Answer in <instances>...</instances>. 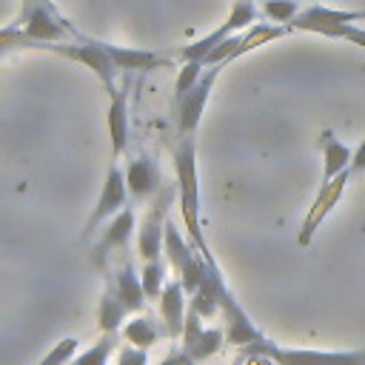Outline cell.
Listing matches in <instances>:
<instances>
[{"mask_svg":"<svg viewBox=\"0 0 365 365\" xmlns=\"http://www.w3.org/2000/svg\"><path fill=\"white\" fill-rule=\"evenodd\" d=\"M254 20H257V6H254V0H237V6L231 9L228 20H225L220 29H214L208 37H202V40L191 43L188 48H182V57H185V60H202L214 46H220L225 37H231V31L251 26Z\"/></svg>","mask_w":365,"mask_h":365,"instance_id":"cell-1","label":"cell"},{"mask_svg":"<svg viewBox=\"0 0 365 365\" xmlns=\"http://www.w3.org/2000/svg\"><path fill=\"white\" fill-rule=\"evenodd\" d=\"M354 20H365V11H336V9H325V6H311V9L299 11L291 20V29L314 31V34H325L328 37L334 26L354 23Z\"/></svg>","mask_w":365,"mask_h":365,"instance_id":"cell-2","label":"cell"},{"mask_svg":"<svg viewBox=\"0 0 365 365\" xmlns=\"http://www.w3.org/2000/svg\"><path fill=\"white\" fill-rule=\"evenodd\" d=\"M348 174H351V171H339L334 180L322 182V191H319V197H317V202H314V208H311V214H308V220H305V225H302V234H299V245H308V242H311V237H314L317 225L325 220L328 208H331V205L339 200V194H342V188H345V180H348Z\"/></svg>","mask_w":365,"mask_h":365,"instance_id":"cell-3","label":"cell"},{"mask_svg":"<svg viewBox=\"0 0 365 365\" xmlns=\"http://www.w3.org/2000/svg\"><path fill=\"white\" fill-rule=\"evenodd\" d=\"M348 160H351V151L342 143H336L334 134H325V174H322V182H328L339 171H345V165H351Z\"/></svg>","mask_w":365,"mask_h":365,"instance_id":"cell-4","label":"cell"},{"mask_svg":"<svg viewBox=\"0 0 365 365\" xmlns=\"http://www.w3.org/2000/svg\"><path fill=\"white\" fill-rule=\"evenodd\" d=\"M123 197H125V191H123V182H120V171H117V168H111V174H108V185H106V194H103V200H100V205H97V211H94V217H91V222H88V225H97L106 214H111L117 205H123Z\"/></svg>","mask_w":365,"mask_h":365,"instance_id":"cell-5","label":"cell"},{"mask_svg":"<svg viewBox=\"0 0 365 365\" xmlns=\"http://www.w3.org/2000/svg\"><path fill=\"white\" fill-rule=\"evenodd\" d=\"M111 63L117 66H128V68H145V66H157L163 63L157 54H148V51H131V48H114V46H106Z\"/></svg>","mask_w":365,"mask_h":365,"instance_id":"cell-6","label":"cell"},{"mask_svg":"<svg viewBox=\"0 0 365 365\" xmlns=\"http://www.w3.org/2000/svg\"><path fill=\"white\" fill-rule=\"evenodd\" d=\"M111 140H114V154H120L125 145V103L117 94L111 103Z\"/></svg>","mask_w":365,"mask_h":365,"instance_id":"cell-7","label":"cell"},{"mask_svg":"<svg viewBox=\"0 0 365 365\" xmlns=\"http://www.w3.org/2000/svg\"><path fill=\"white\" fill-rule=\"evenodd\" d=\"M262 14L271 17L274 23H291L299 14V9H297V0H265Z\"/></svg>","mask_w":365,"mask_h":365,"instance_id":"cell-8","label":"cell"},{"mask_svg":"<svg viewBox=\"0 0 365 365\" xmlns=\"http://www.w3.org/2000/svg\"><path fill=\"white\" fill-rule=\"evenodd\" d=\"M202 66H205L202 60H185V66H182V71H180V77H177V97H180V100L197 86Z\"/></svg>","mask_w":365,"mask_h":365,"instance_id":"cell-9","label":"cell"},{"mask_svg":"<svg viewBox=\"0 0 365 365\" xmlns=\"http://www.w3.org/2000/svg\"><path fill=\"white\" fill-rule=\"evenodd\" d=\"M131 231V214H120L117 222L111 225V231L106 234V245H120Z\"/></svg>","mask_w":365,"mask_h":365,"instance_id":"cell-10","label":"cell"},{"mask_svg":"<svg viewBox=\"0 0 365 365\" xmlns=\"http://www.w3.org/2000/svg\"><path fill=\"white\" fill-rule=\"evenodd\" d=\"M128 182H131L134 194H145L151 188V182H148V163H137L131 168V174H128Z\"/></svg>","mask_w":365,"mask_h":365,"instance_id":"cell-11","label":"cell"},{"mask_svg":"<svg viewBox=\"0 0 365 365\" xmlns=\"http://www.w3.org/2000/svg\"><path fill=\"white\" fill-rule=\"evenodd\" d=\"M348 171H365V140L356 145V151L351 154V165H348Z\"/></svg>","mask_w":365,"mask_h":365,"instance_id":"cell-12","label":"cell"}]
</instances>
